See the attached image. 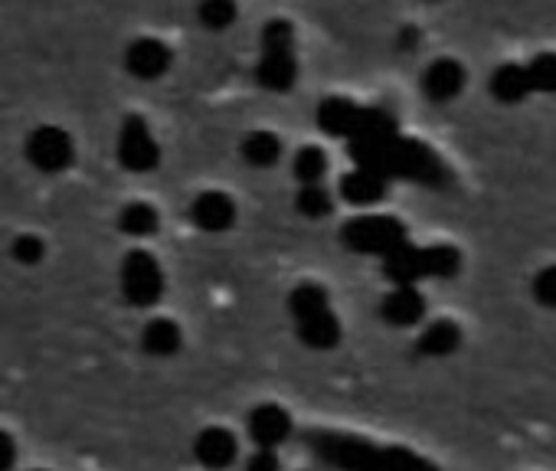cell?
I'll return each mask as SVG.
<instances>
[{
    "instance_id": "8fae6325",
    "label": "cell",
    "mask_w": 556,
    "mask_h": 471,
    "mask_svg": "<svg viewBox=\"0 0 556 471\" xmlns=\"http://www.w3.org/2000/svg\"><path fill=\"white\" fill-rule=\"evenodd\" d=\"M125 69L141 79V82H154L170 69V50L167 43L154 40V37H141L135 43H128L125 50Z\"/></svg>"
},
{
    "instance_id": "4fadbf2b",
    "label": "cell",
    "mask_w": 556,
    "mask_h": 471,
    "mask_svg": "<svg viewBox=\"0 0 556 471\" xmlns=\"http://www.w3.org/2000/svg\"><path fill=\"white\" fill-rule=\"evenodd\" d=\"M465 89V66L458 60H435L422 73V92L429 102H452Z\"/></svg>"
},
{
    "instance_id": "1f68e13d",
    "label": "cell",
    "mask_w": 556,
    "mask_h": 471,
    "mask_svg": "<svg viewBox=\"0 0 556 471\" xmlns=\"http://www.w3.org/2000/svg\"><path fill=\"white\" fill-rule=\"evenodd\" d=\"M34 471H47V468H34Z\"/></svg>"
},
{
    "instance_id": "7402d4cb",
    "label": "cell",
    "mask_w": 556,
    "mask_h": 471,
    "mask_svg": "<svg viewBox=\"0 0 556 471\" xmlns=\"http://www.w3.org/2000/svg\"><path fill=\"white\" fill-rule=\"evenodd\" d=\"M292 174L295 180L305 187V183H321L325 174H328V154L315 144H305L299 148V154L292 157Z\"/></svg>"
},
{
    "instance_id": "9a60e30c",
    "label": "cell",
    "mask_w": 556,
    "mask_h": 471,
    "mask_svg": "<svg viewBox=\"0 0 556 471\" xmlns=\"http://www.w3.org/2000/svg\"><path fill=\"white\" fill-rule=\"evenodd\" d=\"M180 347H184V331H180L177 321H170V318H151L141 328V351L148 357L167 360V357L180 354Z\"/></svg>"
},
{
    "instance_id": "603a6c76",
    "label": "cell",
    "mask_w": 556,
    "mask_h": 471,
    "mask_svg": "<svg viewBox=\"0 0 556 471\" xmlns=\"http://www.w3.org/2000/svg\"><path fill=\"white\" fill-rule=\"evenodd\" d=\"M295 209L308 219H325L334 209V196L325 183H305L295 193Z\"/></svg>"
},
{
    "instance_id": "f1b7e54d",
    "label": "cell",
    "mask_w": 556,
    "mask_h": 471,
    "mask_svg": "<svg viewBox=\"0 0 556 471\" xmlns=\"http://www.w3.org/2000/svg\"><path fill=\"white\" fill-rule=\"evenodd\" d=\"M245 471H282V461H278V448H255L245 458Z\"/></svg>"
},
{
    "instance_id": "7a4b0ae2",
    "label": "cell",
    "mask_w": 556,
    "mask_h": 471,
    "mask_svg": "<svg viewBox=\"0 0 556 471\" xmlns=\"http://www.w3.org/2000/svg\"><path fill=\"white\" fill-rule=\"evenodd\" d=\"M383 272L393 285H416L419 279H455L462 272V253L455 246H400L387 256Z\"/></svg>"
},
{
    "instance_id": "484cf974",
    "label": "cell",
    "mask_w": 556,
    "mask_h": 471,
    "mask_svg": "<svg viewBox=\"0 0 556 471\" xmlns=\"http://www.w3.org/2000/svg\"><path fill=\"white\" fill-rule=\"evenodd\" d=\"M523 69L530 92H556V53H536Z\"/></svg>"
},
{
    "instance_id": "83f0119b",
    "label": "cell",
    "mask_w": 556,
    "mask_h": 471,
    "mask_svg": "<svg viewBox=\"0 0 556 471\" xmlns=\"http://www.w3.org/2000/svg\"><path fill=\"white\" fill-rule=\"evenodd\" d=\"M533 298L543 305V308H553L556 311V266H546L533 276Z\"/></svg>"
},
{
    "instance_id": "8992f818",
    "label": "cell",
    "mask_w": 556,
    "mask_h": 471,
    "mask_svg": "<svg viewBox=\"0 0 556 471\" xmlns=\"http://www.w3.org/2000/svg\"><path fill=\"white\" fill-rule=\"evenodd\" d=\"M118 164L131 174H148L161 164V144L141 115H128L118 128Z\"/></svg>"
},
{
    "instance_id": "52a82bcc",
    "label": "cell",
    "mask_w": 556,
    "mask_h": 471,
    "mask_svg": "<svg viewBox=\"0 0 556 471\" xmlns=\"http://www.w3.org/2000/svg\"><path fill=\"white\" fill-rule=\"evenodd\" d=\"M27 161L43 174H63L76 161V141L60 125H40L27 138Z\"/></svg>"
},
{
    "instance_id": "4316f807",
    "label": "cell",
    "mask_w": 556,
    "mask_h": 471,
    "mask_svg": "<svg viewBox=\"0 0 556 471\" xmlns=\"http://www.w3.org/2000/svg\"><path fill=\"white\" fill-rule=\"evenodd\" d=\"M11 259L24 269H34L47 259V243L40 240L37 232H21L17 240L11 243Z\"/></svg>"
},
{
    "instance_id": "ba28073f",
    "label": "cell",
    "mask_w": 556,
    "mask_h": 471,
    "mask_svg": "<svg viewBox=\"0 0 556 471\" xmlns=\"http://www.w3.org/2000/svg\"><path fill=\"white\" fill-rule=\"evenodd\" d=\"M292 435V412L278 403H258L249 412V438L255 448H282Z\"/></svg>"
},
{
    "instance_id": "9c48e42d",
    "label": "cell",
    "mask_w": 556,
    "mask_h": 471,
    "mask_svg": "<svg viewBox=\"0 0 556 471\" xmlns=\"http://www.w3.org/2000/svg\"><path fill=\"white\" fill-rule=\"evenodd\" d=\"M193 458L203 468H210V471H223V468L236 464V458H239V438L226 425H206L193 438Z\"/></svg>"
},
{
    "instance_id": "d6986e66",
    "label": "cell",
    "mask_w": 556,
    "mask_h": 471,
    "mask_svg": "<svg viewBox=\"0 0 556 471\" xmlns=\"http://www.w3.org/2000/svg\"><path fill=\"white\" fill-rule=\"evenodd\" d=\"M239 154L249 167H258V170L275 167L278 161H282V138L271 135V131H252L242 138Z\"/></svg>"
},
{
    "instance_id": "5bb4252c",
    "label": "cell",
    "mask_w": 556,
    "mask_h": 471,
    "mask_svg": "<svg viewBox=\"0 0 556 471\" xmlns=\"http://www.w3.org/2000/svg\"><path fill=\"white\" fill-rule=\"evenodd\" d=\"M295 331H299L302 344L312 351H331L341 341V321H338L334 308H321L315 315L295 318Z\"/></svg>"
},
{
    "instance_id": "ffe728a7",
    "label": "cell",
    "mask_w": 556,
    "mask_h": 471,
    "mask_svg": "<svg viewBox=\"0 0 556 471\" xmlns=\"http://www.w3.org/2000/svg\"><path fill=\"white\" fill-rule=\"evenodd\" d=\"M491 96L504 105H517L530 96V82H527V69L517 63H504L494 69L491 76Z\"/></svg>"
},
{
    "instance_id": "277c9868",
    "label": "cell",
    "mask_w": 556,
    "mask_h": 471,
    "mask_svg": "<svg viewBox=\"0 0 556 471\" xmlns=\"http://www.w3.org/2000/svg\"><path fill=\"white\" fill-rule=\"evenodd\" d=\"M344 243L354 253H367V256H390L400 246H406V226L393 216L383 213H370V216H357L344 226Z\"/></svg>"
},
{
    "instance_id": "6da1fadb",
    "label": "cell",
    "mask_w": 556,
    "mask_h": 471,
    "mask_svg": "<svg viewBox=\"0 0 556 471\" xmlns=\"http://www.w3.org/2000/svg\"><path fill=\"white\" fill-rule=\"evenodd\" d=\"M354 161L357 167L377 170L380 177H409L429 187H439L442 180H448V170L442 167V161L419 141H406L400 135L387 138V141H374V144H354Z\"/></svg>"
},
{
    "instance_id": "3957f363",
    "label": "cell",
    "mask_w": 556,
    "mask_h": 471,
    "mask_svg": "<svg viewBox=\"0 0 556 471\" xmlns=\"http://www.w3.org/2000/svg\"><path fill=\"white\" fill-rule=\"evenodd\" d=\"M255 79L268 92H289L299 79L295 60V30L289 21H268L262 27V56L255 66Z\"/></svg>"
},
{
    "instance_id": "30bf717a",
    "label": "cell",
    "mask_w": 556,
    "mask_h": 471,
    "mask_svg": "<svg viewBox=\"0 0 556 471\" xmlns=\"http://www.w3.org/2000/svg\"><path fill=\"white\" fill-rule=\"evenodd\" d=\"M190 219L197 229H203L210 236L226 232L236 222V200L223 190H203L190 203Z\"/></svg>"
},
{
    "instance_id": "2e32d148",
    "label": "cell",
    "mask_w": 556,
    "mask_h": 471,
    "mask_svg": "<svg viewBox=\"0 0 556 471\" xmlns=\"http://www.w3.org/2000/svg\"><path fill=\"white\" fill-rule=\"evenodd\" d=\"M341 196L354 206H374L387 196V177H380L377 170L357 167L341 180Z\"/></svg>"
},
{
    "instance_id": "5b68a950",
    "label": "cell",
    "mask_w": 556,
    "mask_h": 471,
    "mask_svg": "<svg viewBox=\"0 0 556 471\" xmlns=\"http://www.w3.org/2000/svg\"><path fill=\"white\" fill-rule=\"evenodd\" d=\"M118 285H122V295H125L128 305L151 308L164 295V269H161V263L148 250H131L122 259Z\"/></svg>"
},
{
    "instance_id": "ac0fdd59",
    "label": "cell",
    "mask_w": 556,
    "mask_h": 471,
    "mask_svg": "<svg viewBox=\"0 0 556 471\" xmlns=\"http://www.w3.org/2000/svg\"><path fill=\"white\" fill-rule=\"evenodd\" d=\"M361 112L364 109H357L348 99H328L318 109V125L328 135H334V138H354L357 135V125H361Z\"/></svg>"
},
{
    "instance_id": "cb8c5ba5",
    "label": "cell",
    "mask_w": 556,
    "mask_h": 471,
    "mask_svg": "<svg viewBox=\"0 0 556 471\" xmlns=\"http://www.w3.org/2000/svg\"><path fill=\"white\" fill-rule=\"evenodd\" d=\"M321 308H331V298L325 292V285H315V282H302L299 289H292L289 295V311L292 318H305V315H315Z\"/></svg>"
},
{
    "instance_id": "f546056e",
    "label": "cell",
    "mask_w": 556,
    "mask_h": 471,
    "mask_svg": "<svg viewBox=\"0 0 556 471\" xmlns=\"http://www.w3.org/2000/svg\"><path fill=\"white\" fill-rule=\"evenodd\" d=\"M17 438L8 432V429H0V471H14L17 464Z\"/></svg>"
},
{
    "instance_id": "44dd1931",
    "label": "cell",
    "mask_w": 556,
    "mask_h": 471,
    "mask_svg": "<svg viewBox=\"0 0 556 471\" xmlns=\"http://www.w3.org/2000/svg\"><path fill=\"white\" fill-rule=\"evenodd\" d=\"M157 226H161V216L148 200H131L118 213V229L131 236V240H148V236L157 232Z\"/></svg>"
},
{
    "instance_id": "d4e9b609",
    "label": "cell",
    "mask_w": 556,
    "mask_h": 471,
    "mask_svg": "<svg viewBox=\"0 0 556 471\" xmlns=\"http://www.w3.org/2000/svg\"><path fill=\"white\" fill-rule=\"evenodd\" d=\"M197 17L206 30H229L239 17V8H236V0H200V8H197Z\"/></svg>"
},
{
    "instance_id": "e0dca14e",
    "label": "cell",
    "mask_w": 556,
    "mask_h": 471,
    "mask_svg": "<svg viewBox=\"0 0 556 471\" xmlns=\"http://www.w3.org/2000/svg\"><path fill=\"white\" fill-rule=\"evenodd\" d=\"M458 347H462V328H458L455 321H448V318L432 321V324L419 334V341H416V351H419L422 357H432V360H442V357L455 354Z\"/></svg>"
},
{
    "instance_id": "4dcf8cb0",
    "label": "cell",
    "mask_w": 556,
    "mask_h": 471,
    "mask_svg": "<svg viewBox=\"0 0 556 471\" xmlns=\"http://www.w3.org/2000/svg\"><path fill=\"white\" fill-rule=\"evenodd\" d=\"M416 40H419V37H416V30H413V27H406V30H403V37H400V47H416Z\"/></svg>"
},
{
    "instance_id": "7c38bea8",
    "label": "cell",
    "mask_w": 556,
    "mask_h": 471,
    "mask_svg": "<svg viewBox=\"0 0 556 471\" xmlns=\"http://www.w3.org/2000/svg\"><path fill=\"white\" fill-rule=\"evenodd\" d=\"M380 315L393 328H413L426 318V298L416 285H393L380 305Z\"/></svg>"
}]
</instances>
